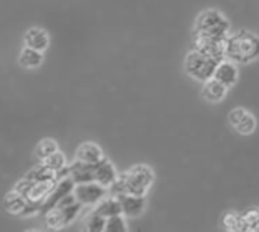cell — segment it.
Listing matches in <instances>:
<instances>
[{"label": "cell", "instance_id": "obj_19", "mask_svg": "<svg viewBox=\"0 0 259 232\" xmlns=\"http://www.w3.org/2000/svg\"><path fill=\"white\" fill-rule=\"evenodd\" d=\"M43 60H45V55H43L41 51H37V49L25 46V49L20 54L19 63H20V66H23L26 69H34V67L41 66Z\"/></svg>", "mask_w": 259, "mask_h": 232}, {"label": "cell", "instance_id": "obj_18", "mask_svg": "<svg viewBox=\"0 0 259 232\" xmlns=\"http://www.w3.org/2000/svg\"><path fill=\"white\" fill-rule=\"evenodd\" d=\"M95 212L101 214L102 217L108 218V217H113V215H119V214H123L122 212V205H120V200L117 196H113V197H104L99 203H96Z\"/></svg>", "mask_w": 259, "mask_h": 232}, {"label": "cell", "instance_id": "obj_6", "mask_svg": "<svg viewBox=\"0 0 259 232\" xmlns=\"http://www.w3.org/2000/svg\"><path fill=\"white\" fill-rule=\"evenodd\" d=\"M84 205L79 203V202H75L69 206H63V208H54L51 209L48 214H45V221H46V226L52 230H57V229H61L67 224H70L76 217L78 214L81 212V208Z\"/></svg>", "mask_w": 259, "mask_h": 232}, {"label": "cell", "instance_id": "obj_2", "mask_svg": "<svg viewBox=\"0 0 259 232\" xmlns=\"http://www.w3.org/2000/svg\"><path fill=\"white\" fill-rule=\"evenodd\" d=\"M226 58L236 64H248L259 58V37L241 29L226 38Z\"/></svg>", "mask_w": 259, "mask_h": 232}, {"label": "cell", "instance_id": "obj_7", "mask_svg": "<svg viewBox=\"0 0 259 232\" xmlns=\"http://www.w3.org/2000/svg\"><path fill=\"white\" fill-rule=\"evenodd\" d=\"M73 194L79 203L84 206H92L99 203L104 197L108 194V188L102 186L98 182H85V183H76Z\"/></svg>", "mask_w": 259, "mask_h": 232}, {"label": "cell", "instance_id": "obj_3", "mask_svg": "<svg viewBox=\"0 0 259 232\" xmlns=\"http://www.w3.org/2000/svg\"><path fill=\"white\" fill-rule=\"evenodd\" d=\"M194 31L195 34H203L213 38L226 40L232 34V26L227 17L221 11L204 10L197 16Z\"/></svg>", "mask_w": 259, "mask_h": 232}, {"label": "cell", "instance_id": "obj_5", "mask_svg": "<svg viewBox=\"0 0 259 232\" xmlns=\"http://www.w3.org/2000/svg\"><path fill=\"white\" fill-rule=\"evenodd\" d=\"M57 183H58V180H40V182H32V180H29V179H23V180H20L16 186H14V189H17V191H20L26 199H28V202L29 203H32V205H35V206H41L43 205V202L48 199V196L52 192V189L57 186Z\"/></svg>", "mask_w": 259, "mask_h": 232}, {"label": "cell", "instance_id": "obj_12", "mask_svg": "<svg viewBox=\"0 0 259 232\" xmlns=\"http://www.w3.org/2000/svg\"><path fill=\"white\" fill-rule=\"evenodd\" d=\"M227 92H229V87L224 86L221 81H218L217 78H210L207 81L203 83V87H201V98L206 101V102H210V104H218L221 102L226 96H227Z\"/></svg>", "mask_w": 259, "mask_h": 232}, {"label": "cell", "instance_id": "obj_20", "mask_svg": "<svg viewBox=\"0 0 259 232\" xmlns=\"http://www.w3.org/2000/svg\"><path fill=\"white\" fill-rule=\"evenodd\" d=\"M26 179L32 180V182H40V180H58L57 177V171L46 167L45 164H40L38 167H35L34 170H31L26 176Z\"/></svg>", "mask_w": 259, "mask_h": 232}, {"label": "cell", "instance_id": "obj_8", "mask_svg": "<svg viewBox=\"0 0 259 232\" xmlns=\"http://www.w3.org/2000/svg\"><path fill=\"white\" fill-rule=\"evenodd\" d=\"M192 46H194V49H197L218 61L226 58V40L213 38L209 35H203V34H194Z\"/></svg>", "mask_w": 259, "mask_h": 232}, {"label": "cell", "instance_id": "obj_15", "mask_svg": "<svg viewBox=\"0 0 259 232\" xmlns=\"http://www.w3.org/2000/svg\"><path fill=\"white\" fill-rule=\"evenodd\" d=\"M23 40H25V46L37 49V51H41V52H45L49 48V42H51L49 34L46 32V29L38 28V26L29 28L25 32Z\"/></svg>", "mask_w": 259, "mask_h": 232}, {"label": "cell", "instance_id": "obj_24", "mask_svg": "<svg viewBox=\"0 0 259 232\" xmlns=\"http://www.w3.org/2000/svg\"><path fill=\"white\" fill-rule=\"evenodd\" d=\"M126 221H125V215L119 214V215H113L107 218L105 223V232H126Z\"/></svg>", "mask_w": 259, "mask_h": 232}, {"label": "cell", "instance_id": "obj_11", "mask_svg": "<svg viewBox=\"0 0 259 232\" xmlns=\"http://www.w3.org/2000/svg\"><path fill=\"white\" fill-rule=\"evenodd\" d=\"M238 76H239V70L236 67V63L229 60V58L221 60L215 69V73H213V78L221 81L229 89H232L238 83Z\"/></svg>", "mask_w": 259, "mask_h": 232}, {"label": "cell", "instance_id": "obj_13", "mask_svg": "<svg viewBox=\"0 0 259 232\" xmlns=\"http://www.w3.org/2000/svg\"><path fill=\"white\" fill-rule=\"evenodd\" d=\"M93 171H95V182L101 183L102 186H105L108 189L116 182V179L119 176L116 168L113 167V164L107 158H104L102 161L96 162L93 165Z\"/></svg>", "mask_w": 259, "mask_h": 232}, {"label": "cell", "instance_id": "obj_27", "mask_svg": "<svg viewBox=\"0 0 259 232\" xmlns=\"http://www.w3.org/2000/svg\"><path fill=\"white\" fill-rule=\"evenodd\" d=\"M245 111H247V110L242 108V107H235V108H232V110L229 111V114H227V121H229L230 127H235V126L239 123V120L242 118Z\"/></svg>", "mask_w": 259, "mask_h": 232}, {"label": "cell", "instance_id": "obj_10", "mask_svg": "<svg viewBox=\"0 0 259 232\" xmlns=\"http://www.w3.org/2000/svg\"><path fill=\"white\" fill-rule=\"evenodd\" d=\"M75 185H76V183L73 182V179H72L70 176H67V177H64V179H60L58 183H57V186L52 189V192L48 196V199H46V200L43 202V205L40 206V212H41V214H48L51 209H54V208L60 203L61 199H64L67 194L73 192Z\"/></svg>", "mask_w": 259, "mask_h": 232}, {"label": "cell", "instance_id": "obj_9", "mask_svg": "<svg viewBox=\"0 0 259 232\" xmlns=\"http://www.w3.org/2000/svg\"><path fill=\"white\" fill-rule=\"evenodd\" d=\"M4 208L7 212H10L13 215H31L35 212H40V208L29 203L28 199L17 189H13L5 196Z\"/></svg>", "mask_w": 259, "mask_h": 232}, {"label": "cell", "instance_id": "obj_16", "mask_svg": "<svg viewBox=\"0 0 259 232\" xmlns=\"http://www.w3.org/2000/svg\"><path fill=\"white\" fill-rule=\"evenodd\" d=\"M105 156L101 150L99 145H96L95 142H82L75 153V159L85 162V164H96L99 161H102Z\"/></svg>", "mask_w": 259, "mask_h": 232}, {"label": "cell", "instance_id": "obj_1", "mask_svg": "<svg viewBox=\"0 0 259 232\" xmlns=\"http://www.w3.org/2000/svg\"><path fill=\"white\" fill-rule=\"evenodd\" d=\"M154 171L151 167L145 164H138L128 168L125 173H120L116 182L110 186L113 196L119 194H133V196H145L151 185L154 183Z\"/></svg>", "mask_w": 259, "mask_h": 232}, {"label": "cell", "instance_id": "obj_25", "mask_svg": "<svg viewBox=\"0 0 259 232\" xmlns=\"http://www.w3.org/2000/svg\"><path fill=\"white\" fill-rule=\"evenodd\" d=\"M223 223L226 226L227 230H245V224L242 220V215L233 214V212H227L223 218Z\"/></svg>", "mask_w": 259, "mask_h": 232}, {"label": "cell", "instance_id": "obj_4", "mask_svg": "<svg viewBox=\"0 0 259 232\" xmlns=\"http://www.w3.org/2000/svg\"><path fill=\"white\" fill-rule=\"evenodd\" d=\"M218 63H220L218 60H215V58L197 51V49H192L185 57L183 69L189 78L200 81V83H204L213 76Z\"/></svg>", "mask_w": 259, "mask_h": 232}, {"label": "cell", "instance_id": "obj_26", "mask_svg": "<svg viewBox=\"0 0 259 232\" xmlns=\"http://www.w3.org/2000/svg\"><path fill=\"white\" fill-rule=\"evenodd\" d=\"M41 164H45L46 167H49V168H52L55 171H60L61 168L66 167V158H64V154L61 151H55L51 156H48L46 159H43Z\"/></svg>", "mask_w": 259, "mask_h": 232}, {"label": "cell", "instance_id": "obj_17", "mask_svg": "<svg viewBox=\"0 0 259 232\" xmlns=\"http://www.w3.org/2000/svg\"><path fill=\"white\" fill-rule=\"evenodd\" d=\"M95 164H85L81 161H76L69 165L70 170V177L73 179L75 183H85V182H95V171H93Z\"/></svg>", "mask_w": 259, "mask_h": 232}, {"label": "cell", "instance_id": "obj_23", "mask_svg": "<svg viewBox=\"0 0 259 232\" xmlns=\"http://www.w3.org/2000/svg\"><path fill=\"white\" fill-rule=\"evenodd\" d=\"M105 223H107V218L93 211L85 220V229L90 230V232H104L105 230Z\"/></svg>", "mask_w": 259, "mask_h": 232}, {"label": "cell", "instance_id": "obj_14", "mask_svg": "<svg viewBox=\"0 0 259 232\" xmlns=\"http://www.w3.org/2000/svg\"><path fill=\"white\" fill-rule=\"evenodd\" d=\"M122 205V212L125 217L135 218L139 217L145 209V196H133V194H119L117 196Z\"/></svg>", "mask_w": 259, "mask_h": 232}, {"label": "cell", "instance_id": "obj_22", "mask_svg": "<svg viewBox=\"0 0 259 232\" xmlns=\"http://www.w3.org/2000/svg\"><path fill=\"white\" fill-rule=\"evenodd\" d=\"M55 151H58V144L51 138H46V139L40 141L37 144V147H35V156H37V159L40 162L43 159H46L48 156H51L52 153H55Z\"/></svg>", "mask_w": 259, "mask_h": 232}, {"label": "cell", "instance_id": "obj_21", "mask_svg": "<svg viewBox=\"0 0 259 232\" xmlns=\"http://www.w3.org/2000/svg\"><path fill=\"white\" fill-rule=\"evenodd\" d=\"M233 129H235L239 135H242V136L251 135V133L256 130V118L247 110V111L244 113L242 118L239 120V123H238Z\"/></svg>", "mask_w": 259, "mask_h": 232}]
</instances>
